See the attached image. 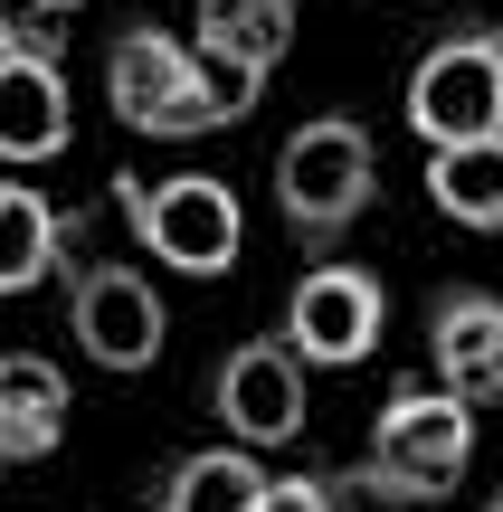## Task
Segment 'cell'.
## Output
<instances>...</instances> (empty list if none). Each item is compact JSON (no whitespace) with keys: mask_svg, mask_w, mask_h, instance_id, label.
Returning <instances> with one entry per match:
<instances>
[{"mask_svg":"<svg viewBox=\"0 0 503 512\" xmlns=\"http://www.w3.org/2000/svg\"><path fill=\"white\" fill-rule=\"evenodd\" d=\"M266 86H247L238 67L200 57V38H171L152 19L105 38V105L124 133H152V143H190V133H228L257 114Z\"/></svg>","mask_w":503,"mask_h":512,"instance_id":"cell-1","label":"cell"},{"mask_svg":"<svg viewBox=\"0 0 503 512\" xmlns=\"http://www.w3.org/2000/svg\"><path fill=\"white\" fill-rule=\"evenodd\" d=\"M466 465H475V399H466V389H447V380H409V389L380 399L371 456H361L342 484H352L371 512H390V503H437V494H456Z\"/></svg>","mask_w":503,"mask_h":512,"instance_id":"cell-2","label":"cell"},{"mask_svg":"<svg viewBox=\"0 0 503 512\" xmlns=\"http://www.w3.org/2000/svg\"><path fill=\"white\" fill-rule=\"evenodd\" d=\"M371 200H380V152L352 114H314V124H295L276 143V209L295 228V247L333 256L371 219Z\"/></svg>","mask_w":503,"mask_h":512,"instance_id":"cell-3","label":"cell"},{"mask_svg":"<svg viewBox=\"0 0 503 512\" xmlns=\"http://www.w3.org/2000/svg\"><path fill=\"white\" fill-rule=\"evenodd\" d=\"M114 209H124L133 247L171 275H228L247 247V209L219 171H171V181H114Z\"/></svg>","mask_w":503,"mask_h":512,"instance_id":"cell-4","label":"cell"},{"mask_svg":"<svg viewBox=\"0 0 503 512\" xmlns=\"http://www.w3.org/2000/svg\"><path fill=\"white\" fill-rule=\"evenodd\" d=\"M409 133L418 143H485L503 133V29H447L409 67Z\"/></svg>","mask_w":503,"mask_h":512,"instance_id":"cell-5","label":"cell"},{"mask_svg":"<svg viewBox=\"0 0 503 512\" xmlns=\"http://www.w3.org/2000/svg\"><path fill=\"white\" fill-rule=\"evenodd\" d=\"M67 332L95 370H124L133 380V370L162 361L171 313H162V294H152V275L133 256H86V266H67Z\"/></svg>","mask_w":503,"mask_h":512,"instance_id":"cell-6","label":"cell"},{"mask_svg":"<svg viewBox=\"0 0 503 512\" xmlns=\"http://www.w3.org/2000/svg\"><path fill=\"white\" fill-rule=\"evenodd\" d=\"M380 323H390V294H380L371 266H352V256H323V266L295 275V294H285V342L304 351L314 370H352L380 351Z\"/></svg>","mask_w":503,"mask_h":512,"instance_id":"cell-7","label":"cell"},{"mask_svg":"<svg viewBox=\"0 0 503 512\" xmlns=\"http://www.w3.org/2000/svg\"><path fill=\"white\" fill-rule=\"evenodd\" d=\"M304 370H314V361H304L285 332L238 342L219 361V389H209V399H219V427L238 446H257V456H266V446H295L304 437V408H314V399H304Z\"/></svg>","mask_w":503,"mask_h":512,"instance_id":"cell-8","label":"cell"},{"mask_svg":"<svg viewBox=\"0 0 503 512\" xmlns=\"http://www.w3.org/2000/svg\"><path fill=\"white\" fill-rule=\"evenodd\" d=\"M67 67L57 38L0 29V162H57L67 152Z\"/></svg>","mask_w":503,"mask_h":512,"instance_id":"cell-9","label":"cell"},{"mask_svg":"<svg viewBox=\"0 0 503 512\" xmlns=\"http://www.w3.org/2000/svg\"><path fill=\"white\" fill-rule=\"evenodd\" d=\"M428 361L447 389H466L475 408L503 399V294L485 285H447L428 304Z\"/></svg>","mask_w":503,"mask_h":512,"instance_id":"cell-10","label":"cell"},{"mask_svg":"<svg viewBox=\"0 0 503 512\" xmlns=\"http://www.w3.org/2000/svg\"><path fill=\"white\" fill-rule=\"evenodd\" d=\"M190 38H200V57H219L247 86H266L285 67V48H295V0H200Z\"/></svg>","mask_w":503,"mask_h":512,"instance_id":"cell-11","label":"cell"},{"mask_svg":"<svg viewBox=\"0 0 503 512\" xmlns=\"http://www.w3.org/2000/svg\"><path fill=\"white\" fill-rule=\"evenodd\" d=\"M67 380H57V361H38V351H0V437H10L19 465L57 456L67 446Z\"/></svg>","mask_w":503,"mask_h":512,"instance_id":"cell-12","label":"cell"},{"mask_svg":"<svg viewBox=\"0 0 503 512\" xmlns=\"http://www.w3.org/2000/svg\"><path fill=\"white\" fill-rule=\"evenodd\" d=\"M428 200L475 238H503V133L485 143H437L428 152Z\"/></svg>","mask_w":503,"mask_h":512,"instance_id":"cell-13","label":"cell"},{"mask_svg":"<svg viewBox=\"0 0 503 512\" xmlns=\"http://www.w3.org/2000/svg\"><path fill=\"white\" fill-rule=\"evenodd\" d=\"M266 465H257V446H200V456H181L162 475V512H257L266 503Z\"/></svg>","mask_w":503,"mask_h":512,"instance_id":"cell-14","label":"cell"},{"mask_svg":"<svg viewBox=\"0 0 503 512\" xmlns=\"http://www.w3.org/2000/svg\"><path fill=\"white\" fill-rule=\"evenodd\" d=\"M57 266H67V219L29 181H0V294H29Z\"/></svg>","mask_w":503,"mask_h":512,"instance_id":"cell-15","label":"cell"},{"mask_svg":"<svg viewBox=\"0 0 503 512\" xmlns=\"http://www.w3.org/2000/svg\"><path fill=\"white\" fill-rule=\"evenodd\" d=\"M257 512H342V475H276Z\"/></svg>","mask_w":503,"mask_h":512,"instance_id":"cell-16","label":"cell"},{"mask_svg":"<svg viewBox=\"0 0 503 512\" xmlns=\"http://www.w3.org/2000/svg\"><path fill=\"white\" fill-rule=\"evenodd\" d=\"M10 465H19V456H10V437H0V475H10Z\"/></svg>","mask_w":503,"mask_h":512,"instance_id":"cell-17","label":"cell"},{"mask_svg":"<svg viewBox=\"0 0 503 512\" xmlns=\"http://www.w3.org/2000/svg\"><path fill=\"white\" fill-rule=\"evenodd\" d=\"M38 10H76V0H38Z\"/></svg>","mask_w":503,"mask_h":512,"instance_id":"cell-18","label":"cell"},{"mask_svg":"<svg viewBox=\"0 0 503 512\" xmlns=\"http://www.w3.org/2000/svg\"><path fill=\"white\" fill-rule=\"evenodd\" d=\"M485 512H503V494H494V503H485Z\"/></svg>","mask_w":503,"mask_h":512,"instance_id":"cell-19","label":"cell"}]
</instances>
